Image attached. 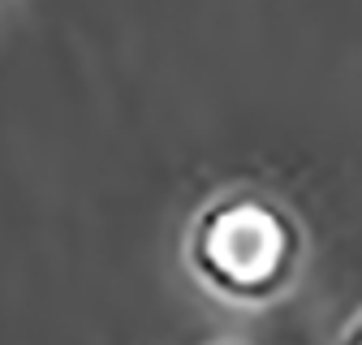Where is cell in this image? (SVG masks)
Instances as JSON below:
<instances>
[{
  "mask_svg": "<svg viewBox=\"0 0 362 345\" xmlns=\"http://www.w3.org/2000/svg\"><path fill=\"white\" fill-rule=\"evenodd\" d=\"M199 259L224 285H263L285 259V225L259 203L216 207L199 229Z\"/></svg>",
  "mask_w": 362,
  "mask_h": 345,
  "instance_id": "1",
  "label": "cell"
}]
</instances>
